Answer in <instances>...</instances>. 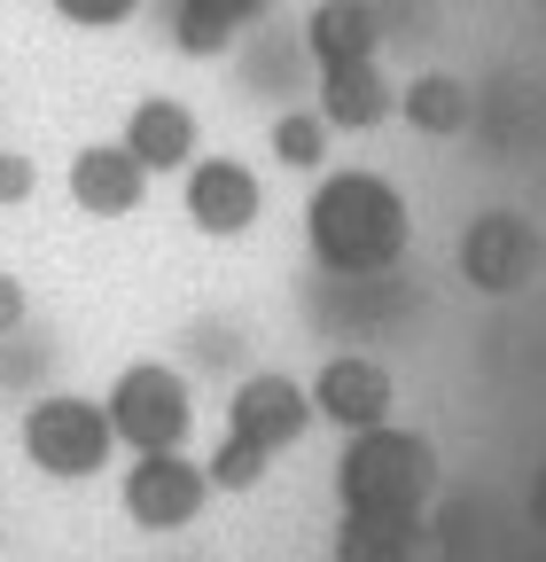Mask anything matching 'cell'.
<instances>
[{
	"label": "cell",
	"mask_w": 546,
	"mask_h": 562,
	"mask_svg": "<svg viewBox=\"0 0 546 562\" xmlns=\"http://www.w3.org/2000/svg\"><path fill=\"white\" fill-rule=\"evenodd\" d=\"M406 235H414V211L406 195L383 180V172H328L305 203V243L328 273L344 281H367V273H390L406 258Z\"/></svg>",
	"instance_id": "obj_1"
},
{
	"label": "cell",
	"mask_w": 546,
	"mask_h": 562,
	"mask_svg": "<svg viewBox=\"0 0 546 562\" xmlns=\"http://www.w3.org/2000/svg\"><path fill=\"white\" fill-rule=\"evenodd\" d=\"M430 492H437V446L398 422L352 430L335 453V508L344 516H422Z\"/></svg>",
	"instance_id": "obj_2"
},
{
	"label": "cell",
	"mask_w": 546,
	"mask_h": 562,
	"mask_svg": "<svg viewBox=\"0 0 546 562\" xmlns=\"http://www.w3.org/2000/svg\"><path fill=\"white\" fill-rule=\"evenodd\" d=\"M16 438H24V461H32L47 484H87V476H102L110 453H117L102 398H79V391L32 398L24 422H16Z\"/></svg>",
	"instance_id": "obj_3"
},
{
	"label": "cell",
	"mask_w": 546,
	"mask_h": 562,
	"mask_svg": "<svg viewBox=\"0 0 546 562\" xmlns=\"http://www.w3.org/2000/svg\"><path fill=\"white\" fill-rule=\"evenodd\" d=\"M102 414H110V438L117 446H133V453H180L187 430H195V391L164 360H133V368L110 375Z\"/></svg>",
	"instance_id": "obj_4"
},
{
	"label": "cell",
	"mask_w": 546,
	"mask_h": 562,
	"mask_svg": "<svg viewBox=\"0 0 546 562\" xmlns=\"http://www.w3.org/2000/svg\"><path fill=\"white\" fill-rule=\"evenodd\" d=\"M212 501V469L180 453H133V469L117 476V508L141 524V531H187Z\"/></svg>",
	"instance_id": "obj_5"
},
{
	"label": "cell",
	"mask_w": 546,
	"mask_h": 562,
	"mask_svg": "<svg viewBox=\"0 0 546 562\" xmlns=\"http://www.w3.org/2000/svg\"><path fill=\"white\" fill-rule=\"evenodd\" d=\"M180 211H187V227L195 235H212V243H235L265 220V188L242 157H195L180 172Z\"/></svg>",
	"instance_id": "obj_6"
},
{
	"label": "cell",
	"mask_w": 546,
	"mask_h": 562,
	"mask_svg": "<svg viewBox=\"0 0 546 562\" xmlns=\"http://www.w3.org/2000/svg\"><path fill=\"white\" fill-rule=\"evenodd\" d=\"M305 398H312V414H328L335 430H375V422H390V406H398V383H390V368L383 360H367V351H335V360H320V375L305 383Z\"/></svg>",
	"instance_id": "obj_7"
},
{
	"label": "cell",
	"mask_w": 546,
	"mask_h": 562,
	"mask_svg": "<svg viewBox=\"0 0 546 562\" xmlns=\"http://www.w3.org/2000/svg\"><path fill=\"white\" fill-rule=\"evenodd\" d=\"M460 273L476 290H492V297H515L538 273V235H531L523 211H485V220L460 235Z\"/></svg>",
	"instance_id": "obj_8"
},
{
	"label": "cell",
	"mask_w": 546,
	"mask_h": 562,
	"mask_svg": "<svg viewBox=\"0 0 546 562\" xmlns=\"http://www.w3.org/2000/svg\"><path fill=\"white\" fill-rule=\"evenodd\" d=\"M312 422V398L297 375H242L235 383V406H227V430L250 438L258 453H289Z\"/></svg>",
	"instance_id": "obj_9"
},
{
	"label": "cell",
	"mask_w": 546,
	"mask_h": 562,
	"mask_svg": "<svg viewBox=\"0 0 546 562\" xmlns=\"http://www.w3.org/2000/svg\"><path fill=\"white\" fill-rule=\"evenodd\" d=\"M62 188H71V203L87 220H133V211L149 203V172L125 140H87L71 157V172H62Z\"/></svg>",
	"instance_id": "obj_10"
},
{
	"label": "cell",
	"mask_w": 546,
	"mask_h": 562,
	"mask_svg": "<svg viewBox=\"0 0 546 562\" xmlns=\"http://www.w3.org/2000/svg\"><path fill=\"white\" fill-rule=\"evenodd\" d=\"M117 140H125L133 157H141V172H149V180H157V172H172V180H180V172L203 157L195 110H187V102H172V94H141V102L125 110V133H117Z\"/></svg>",
	"instance_id": "obj_11"
},
{
	"label": "cell",
	"mask_w": 546,
	"mask_h": 562,
	"mask_svg": "<svg viewBox=\"0 0 546 562\" xmlns=\"http://www.w3.org/2000/svg\"><path fill=\"white\" fill-rule=\"evenodd\" d=\"M312 94H320V117L328 133H375L383 117H398V87L383 79V63H335V70H312Z\"/></svg>",
	"instance_id": "obj_12"
},
{
	"label": "cell",
	"mask_w": 546,
	"mask_h": 562,
	"mask_svg": "<svg viewBox=\"0 0 546 562\" xmlns=\"http://www.w3.org/2000/svg\"><path fill=\"white\" fill-rule=\"evenodd\" d=\"M305 55H312V70L367 63L375 55V9L367 0H320V9L305 16Z\"/></svg>",
	"instance_id": "obj_13"
},
{
	"label": "cell",
	"mask_w": 546,
	"mask_h": 562,
	"mask_svg": "<svg viewBox=\"0 0 546 562\" xmlns=\"http://www.w3.org/2000/svg\"><path fill=\"white\" fill-rule=\"evenodd\" d=\"M273 9V0H164V16H172V40L187 55H227L242 40V24H258Z\"/></svg>",
	"instance_id": "obj_14"
},
{
	"label": "cell",
	"mask_w": 546,
	"mask_h": 562,
	"mask_svg": "<svg viewBox=\"0 0 546 562\" xmlns=\"http://www.w3.org/2000/svg\"><path fill=\"white\" fill-rule=\"evenodd\" d=\"M335 562H430V531L422 516H344Z\"/></svg>",
	"instance_id": "obj_15"
},
{
	"label": "cell",
	"mask_w": 546,
	"mask_h": 562,
	"mask_svg": "<svg viewBox=\"0 0 546 562\" xmlns=\"http://www.w3.org/2000/svg\"><path fill=\"white\" fill-rule=\"evenodd\" d=\"M398 117L414 125V133H437V140H445V133H460V125L476 117V94L453 79V70H422V79L398 87Z\"/></svg>",
	"instance_id": "obj_16"
},
{
	"label": "cell",
	"mask_w": 546,
	"mask_h": 562,
	"mask_svg": "<svg viewBox=\"0 0 546 562\" xmlns=\"http://www.w3.org/2000/svg\"><path fill=\"white\" fill-rule=\"evenodd\" d=\"M273 157L289 172H320L328 165V117L320 110H282L273 117Z\"/></svg>",
	"instance_id": "obj_17"
},
{
	"label": "cell",
	"mask_w": 546,
	"mask_h": 562,
	"mask_svg": "<svg viewBox=\"0 0 546 562\" xmlns=\"http://www.w3.org/2000/svg\"><path fill=\"white\" fill-rule=\"evenodd\" d=\"M265 461H273V453H258L250 438L227 430V446L203 461V469H212V492H250V484H265Z\"/></svg>",
	"instance_id": "obj_18"
},
{
	"label": "cell",
	"mask_w": 546,
	"mask_h": 562,
	"mask_svg": "<svg viewBox=\"0 0 546 562\" xmlns=\"http://www.w3.org/2000/svg\"><path fill=\"white\" fill-rule=\"evenodd\" d=\"M47 9L62 24H79V32H117V24L141 16V0H47Z\"/></svg>",
	"instance_id": "obj_19"
},
{
	"label": "cell",
	"mask_w": 546,
	"mask_h": 562,
	"mask_svg": "<svg viewBox=\"0 0 546 562\" xmlns=\"http://www.w3.org/2000/svg\"><path fill=\"white\" fill-rule=\"evenodd\" d=\"M32 180H39V172H32V157H24V149H0V203H24V195H32Z\"/></svg>",
	"instance_id": "obj_20"
},
{
	"label": "cell",
	"mask_w": 546,
	"mask_h": 562,
	"mask_svg": "<svg viewBox=\"0 0 546 562\" xmlns=\"http://www.w3.org/2000/svg\"><path fill=\"white\" fill-rule=\"evenodd\" d=\"M24 313H32L24 281H16V273H0V336H16V328H24Z\"/></svg>",
	"instance_id": "obj_21"
}]
</instances>
